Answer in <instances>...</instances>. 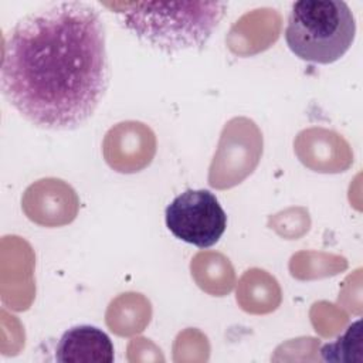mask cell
I'll use <instances>...</instances> for the list:
<instances>
[{"instance_id":"obj_5","label":"cell","mask_w":363,"mask_h":363,"mask_svg":"<svg viewBox=\"0 0 363 363\" xmlns=\"http://www.w3.org/2000/svg\"><path fill=\"white\" fill-rule=\"evenodd\" d=\"M55 359L60 363H112L113 345L99 328L78 325L64 332L57 345Z\"/></svg>"},{"instance_id":"obj_1","label":"cell","mask_w":363,"mask_h":363,"mask_svg":"<svg viewBox=\"0 0 363 363\" xmlns=\"http://www.w3.org/2000/svg\"><path fill=\"white\" fill-rule=\"evenodd\" d=\"M105 24L85 1H58L21 17L1 58V91L38 128L69 130L96 111L109 85Z\"/></svg>"},{"instance_id":"obj_6","label":"cell","mask_w":363,"mask_h":363,"mask_svg":"<svg viewBox=\"0 0 363 363\" xmlns=\"http://www.w3.org/2000/svg\"><path fill=\"white\" fill-rule=\"evenodd\" d=\"M322 359L325 362H363V333L362 320L353 322L346 332L335 342L326 343L320 349Z\"/></svg>"},{"instance_id":"obj_4","label":"cell","mask_w":363,"mask_h":363,"mask_svg":"<svg viewBox=\"0 0 363 363\" xmlns=\"http://www.w3.org/2000/svg\"><path fill=\"white\" fill-rule=\"evenodd\" d=\"M167 230L197 248L218 242L227 228V214L217 197L204 189H189L177 194L164 210Z\"/></svg>"},{"instance_id":"obj_2","label":"cell","mask_w":363,"mask_h":363,"mask_svg":"<svg viewBox=\"0 0 363 363\" xmlns=\"http://www.w3.org/2000/svg\"><path fill=\"white\" fill-rule=\"evenodd\" d=\"M142 43L166 54L200 50L225 16V1L101 3Z\"/></svg>"},{"instance_id":"obj_3","label":"cell","mask_w":363,"mask_h":363,"mask_svg":"<svg viewBox=\"0 0 363 363\" xmlns=\"http://www.w3.org/2000/svg\"><path fill=\"white\" fill-rule=\"evenodd\" d=\"M354 35V16L342 0H299L292 4L285 28L289 50L315 64H332L342 58Z\"/></svg>"}]
</instances>
